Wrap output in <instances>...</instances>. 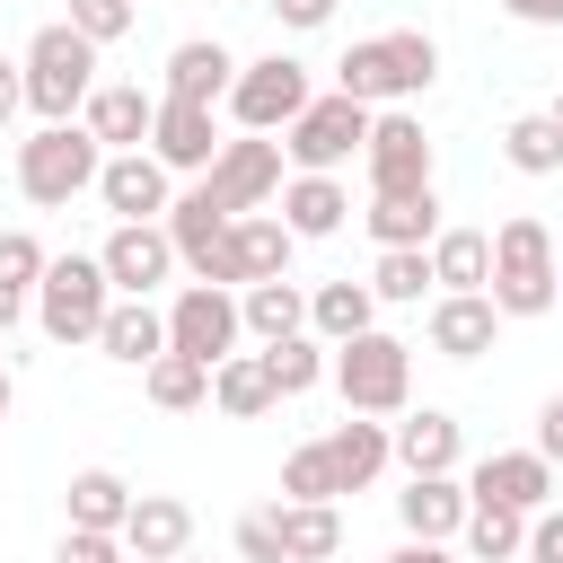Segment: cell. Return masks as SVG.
Masks as SVG:
<instances>
[{"mask_svg": "<svg viewBox=\"0 0 563 563\" xmlns=\"http://www.w3.org/2000/svg\"><path fill=\"white\" fill-rule=\"evenodd\" d=\"M18 79H26V114H35V123H79V106L97 97V44L53 18V26H35V44L18 53Z\"/></svg>", "mask_w": 563, "mask_h": 563, "instance_id": "cell-4", "label": "cell"}, {"mask_svg": "<svg viewBox=\"0 0 563 563\" xmlns=\"http://www.w3.org/2000/svg\"><path fill=\"white\" fill-rule=\"evenodd\" d=\"M422 334H431V352H440V361H484V352L501 343V308H493L484 290H440Z\"/></svg>", "mask_w": 563, "mask_h": 563, "instance_id": "cell-18", "label": "cell"}, {"mask_svg": "<svg viewBox=\"0 0 563 563\" xmlns=\"http://www.w3.org/2000/svg\"><path fill=\"white\" fill-rule=\"evenodd\" d=\"M132 18H141L132 0H70V18H62V26H70V35H88V44L106 53V44H123V35H132Z\"/></svg>", "mask_w": 563, "mask_h": 563, "instance_id": "cell-40", "label": "cell"}, {"mask_svg": "<svg viewBox=\"0 0 563 563\" xmlns=\"http://www.w3.org/2000/svg\"><path fill=\"white\" fill-rule=\"evenodd\" d=\"M26 308H35V299H18V290H0V343H9V325H18Z\"/></svg>", "mask_w": 563, "mask_h": 563, "instance_id": "cell-50", "label": "cell"}, {"mask_svg": "<svg viewBox=\"0 0 563 563\" xmlns=\"http://www.w3.org/2000/svg\"><path fill=\"white\" fill-rule=\"evenodd\" d=\"M264 369H273V396H308V387L325 378V343H317V334L264 343Z\"/></svg>", "mask_w": 563, "mask_h": 563, "instance_id": "cell-38", "label": "cell"}, {"mask_svg": "<svg viewBox=\"0 0 563 563\" xmlns=\"http://www.w3.org/2000/svg\"><path fill=\"white\" fill-rule=\"evenodd\" d=\"M325 466H334V493H369L396 457H387V422H369V413H352V422H334L325 431Z\"/></svg>", "mask_w": 563, "mask_h": 563, "instance_id": "cell-25", "label": "cell"}, {"mask_svg": "<svg viewBox=\"0 0 563 563\" xmlns=\"http://www.w3.org/2000/svg\"><path fill=\"white\" fill-rule=\"evenodd\" d=\"M97 264H106L114 299H150V290L176 273V246H167V229H158V220H114V238L97 246Z\"/></svg>", "mask_w": 563, "mask_h": 563, "instance_id": "cell-13", "label": "cell"}, {"mask_svg": "<svg viewBox=\"0 0 563 563\" xmlns=\"http://www.w3.org/2000/svg\"><path fill=\"white\" fill-rule=\"evenodd\" d=\"M290 229L273 220V211H246V220H229V290H246V282H290Z\"/></svg>", "mask_w": 563, "mask_h": 563, "instance_id": "cell-21", "label": "cell"}, {"mask_svg": "<svg viewBox=\"0 0 563 563\" xmlns=\"http://www.w3.org/2000/svg\"><path fill=\"white\" fill-rule=\"evenodd\" d=\"M229 79H238V53H229L220 35H185V44L167 53V88H158V97H185V106H220V97H229Z\"/></svg>", "mask_w": 563, "mask_h": 563, "instance_id": "cell-22", "label": "cell"}, {"mask_svg": "<svg viewBox=\"0 0 563 563\" xmlns=\"http://www.w3.org/2000/svg\"><path fill=\"white\" fill-rule=\"evenodd\" d=\"M97 167H106V150L88 141V123H35L18 141V194L35 211H70L79 194H97Z\"/></svg>", "mask_w": 563, "mask_h": 563, "instance_id": "cell-5", "label": "cell"}, {"mask_svg": "<svg viewBox=\"0 0 563 563\" xmlns=\"http://www.w3.org/2000/svg\"><path fill=\"white\" fill-rule=\"evenodd\" d=\"M519 563H563V510H537L528 519V554Z\"/></svg>", "mask_w": 563, "mask_h": 563, "instance_id": "cell-45", "label": "cell"}, {"mask_svg": "<svg viewBox=\"0 0 563 563\" xmlns=\"http://www.w3.org/2000/svg\"><path fill=\"white\" fill-rule=\"evenodd\" d=\"M545 123H554V132H563V97H554V106H545Z\"/></svg>", "mask_w": 563, "mask_h": 563, "instance_id": "cell-52", "label": "cell"}, {"mask_svg": "<svg viewBox=\"0 0 563 563\" xmlns=\"http://www.w3.org/2000/svg\"><path fill=\"white\" fill-rule=\"evenodd\" d=\"M396 528L422 537V545H457V528H466V475H405Z\"/></svg>", "mask_w": 563, "mask_h": 563, "instance_id": "cell-19", "label": "cell"}, {"mask_svg": "<svg viewBox=\"0 0 563 563\" xmlns=\"http://www.w3.org/2000/svg\"><path fill=\"white\" fill-rule=\"evenodd\" d=\"M387 457L405 466V475H457V457H466V431H457V413H440V405H405L396 422H387Z\"/></svg>", "mask_w": 563, "mask_h": 563, "instance_id": "cell-16", "label": "cell"}, {"mask_svg": "<svg viewBox=\"0 0 563 563\" xmlns=\"http://www.w3.org/2000/svg\"><path fill=\"white\" fill-rule=\"evenodd\" d=\"M238 325L255 343H290V334H308V290L299 282H246L238 290Z\"/></svg>", "mask_w": 563, "mask_h": 563, "instance_id": "cell-29", "label": "cell"}, {"mask_svg": "<svg viewBox=\"0 0 563 563\" xmlns=\"http://www.w3.org/2000/svg\"><path fill=\"white\" fill-rule=\"evenodd\" d=\"M282 501H343L334 493V466H325V440H299L282 457Z\"/></svg>", "mask_w": 563, "mask_h": 563, "instance_id": "cell-39", "label": "cell"}, {"mask_svg": "<svg viewBox=\"0 0 563 563\" xmlns=\"http://www.w3.org/2000/svg\"><path fill=\"white\" fill-rule=\"evenodd\" d=\"M554 290H563V246H554Z\"/></svg>", "mask_w": 563, "mask_h": 563, "instance_id": "cell-53", "label": "cell"}, {"mask_svg": "<svg viewBox=\"0 0 563 563\" xmlns=\"http://www.w3.org/2000/svg\"><path fill=\"white\" fill-rule=\"evenodd\" d=\"M97 202H106L114 220H167V202H176V176H167L150 150H114V158L97 167Z\"/></svg>", "mask_w": 563, "mask_h": 563, "instance_id": "cell-15", "label": "cell"}, {"mask_svg": "<svg viewBox=\"0 0 563 563\" xmlns=\"http://www.w3.org/2000/svg\"><path fill=\"white\" fill-rule=\"evenodd\" d=\"M422 290H431V246H378V264H369V299H387V308H422Z\"/></svg>", "mask_w": 563, "mask_h": 563, "instance_id": "cell-36", "label": "cell"}, {"mask_svg": "<svg viewBox=\"0 0 563 563\" xmlns=\"http://www.w3.org/2000/svg\"><path fill=\"white\" fill-rule=\"evenodd\" d=\"M26 114V79H18V62H0V132Z\"/></svg>", "mask_w": 563, "mask_h": 563, "instance_id": "cell-47", "label": "cell"}, {"mask_svg": "<svg viewBox=\"0 0 563 563\" xmlns=\"http://www.w3.org/2000/svg\"><path fill=\"white\" fill-rule=\"evenodd\" d=\"M44 246H35V229H0V290H18V299H35V282H44Z\"/></svg>", "mask_w": 563, "mask_h": 563, "instance_id": "cell-41", "label": "cell"}, {"mask_svg": "<svg viewBox=\"0 0 563 563\" xmlns=\"http://www.w3.org/2000/svg\"><path fill=\"white\" fill-rule=\"evenodd\" d=\"M308 97H317V88H308V62H299V53H264V62H238V79H229L220 106H229L238 132H264V141H273V132H290V123L308 114Z\"/></svg>", "mask_w": 563, "mask_h": 563, "instance_id": "cell-8", "label": "cell"}, {"mask_svg": "<svg viewBox=\"0 0 563 563\" xmlns=\"http://www.w3.org/2000/svg\"><path fill=\"white\" fill-rule=\"evenodd\" d=\"M53 563H132L123 537H88V528H62V554Z\"/></svg>", "mask_w": 563, "mask_h": 563, "instance_id": "cell-42", "label": "cell"}, {"mask_svg": "<svg viewBox=\"0 0 563 563\" xmlns=\"http://www.w3.org/2000/svg\"><path fill=\"white\" fill-rule=\"evenodd\" d=\"M238 554H246V563H282V537H273V510H246V519H238Z\"/></svg>", "mask_w": 563, "mask_h": 563, "instance_id": "cell-43", "label": "cell"}, {"mask_svg": "<svg viewBox=\"0 0 563 563\" xmlns=\"http://www.w3.org/2000/svg\"><path fill=\"white\" fill-rule=\"evenodd\" d=\"M378 325V299H369V282H317L308 290V334L334 352V343H352V334H369Z\"/></svg>", "mask_w": 563, "mask_h": 563, "instance_id": "cell-30", "label": "cell"}, {"mask_svg": "<svg viewBox=\"0 0 563 563\" xmlns=\"http://www.w3.org/2000/svg\"><path fill=\"white\" fill-rule=\"evenodd\" d=\"M466 501H501V510L537 519V510H554V466H545L537 449H493V457H475Z\"/></svg>", "mask_w": 563, "mask_h": 563, "instance_id": "cell-14", "label": "cell"}, {"mask_svg": "<svg viewBox=\"0 0 563 563\" xmlns=\"http://www.w3.org/2000/svg\"><path fill=\"white\" fill-rule=\"evenodd\" d=\"M176 563H194V554H176Z\"/></svg>", "mask_w": 563, "mask_h": 563, "instance_id": "cell-54", "label": "cell"}, {"mask_svg": "<svg viewBox=\"0 0 563 563\" xmlns=\"http://www.w3.org/2000/svg\"><path fill=\"white\" fill-rule=\"evenodd\" d=\"M361 167H369V194H422V185H431V132H422V114L378 106Z\"/></svg>", "mask_w": 563, "mask_h": 563, "instance_id": "cell-11", "label": "cell"}, {"mask_svg": "<svg viewBox=\"0 0 563 563\" xmlns=\"http://www.w3.org/2000/svg\"><path fill=\"white\" fill-rule=\"evenodd\" d=\"M97 352L123 361V369H150V361L167 352V308H150V299H114L106 325H97Z\"/></svg>", "mask_w": 563, "mask_h": 563, "instance_id": "cell-26", "label": "cell"}, {"mask_svg": "<svg viewBox=\"0 0 563 563\" xmlns=\"http://www.w3.org/2000/svg\"><path fill=\"white\" fill-rule=\"evenodd\" d=\"M211 405L229 413V422H264L282 396H273V369H264V352H229L220 369H211Z\"/></svg>", "mask_w": 563, "mask_h": 563, "instance_id": "cell-32", "label": "cell"}, {"mask_svg": "<svg viewBox=\"0 0 563 563\" xmlns=\"http://www.w3.org/2000/svg\"><path fill=\"white\" fill-rule=\"evenodd\" d=\"M361 150H369V106H352L343 88L308 97V114L282 132V167L290 176H343Z\"/></svg>", "mask_w": 563, "mask_h": 563, "instance_id": "cell-7", "label": "cell"}, {"mask_svg": "<svg viewBox=\"0 0 563 563\" xmlns=\"http://www.w3.org/2000/svg\"><path fill=\"white\" fill-rule=\"evenodd\" d=\"M150 114H158V97L141 88V79H97V97L79 106V123H88V141L114 158V150H150Z\"/></svg>", "mask_w": 563, "mask_h": 563, "instance_id": "cell-17", "label": "cell"}, {"mask_svg": "<svg viewBox=\"0 0 563 563\" xmlns=\"http://www.w3.org/2000/svg\"><path fill=\"white\" fill-rule=\"evenodd\" d=\"M62 510H70V528H88V537H123V519H132V484H123L114 466H79L70 493H62Z\"/></svg>", "mask_w": 563, "mask_h": 563, "instance_id": "cell-28", "label": "cell"}, {"mask_svg": "<svg viewBox=\"0 0 563 563\" xmlns=\"http://www.w3.org/2000/svg\"><path fill=\"white\" fill-rule=\"evenodd\" d=\"M325 378H334V396H343V413H369V422H396V413L413 405V343H405V334H387V325H369V334H352V343H334V361H325Z\"/></svg>", "mask_w": 563, "mask_h": 563, "instance_id": "cell-2", "label": "cell"}, {"mask_svg": "<svg viewBox=\"0 0 563 563\" xmlns=\"http://www.w3.org/2000/svg\"><path fill=\"white\" fill-rule=\"evenodd\" d=\"M493 273V229H440L431 238V290H484Z\"/></svg>", "mask_w": 563, "mask_h": 563, "instance_id": "cell-33", "label": "cell"}, {"mask_svg": "<svg viewBox=\"0 0 563 563\" xmlns=\"http://www.w3.org/2000/svg\"><path fill=\"white\" fill-rule=\"evenodd\" d=\"M264 9H273V18L290 26V35H317V26H325V18L343 9V0H264Z\"/></svg>", "mask_w": 563, "mask_h": 563, "instance_id": "cell-44", "label": "cell"}, {"mask_svg": "<svg viewBox=\"0 0 563 563\" xmlns=\"http://www.w3.org/2000/svg\"><path fill=\"white\" fill-rule=\"evenodd\" d=\"M484 299L501 308V325H510V317H545V308L563 299V290H554V229H545L537 211H510V220L493 229Z\"/></svg>", "mask_w": 563, "mask_h": 563, "instance_id": "cell-3", "label": "cell"}, {"mask_svg": "<svg viewBox=\"0 0 563 563\" xmlns=\"http://www.w3.org/2000/svg\"><path fill=\"white\" fill-rule=\"evenodd\" d=\"M387 563H457V554H449V545H422V537H405Z\"/></svg>", "mask_w": 563, "mask_h": 563, "instance_id": "cell-49", "label": "cell"}, {"mask_svg": "<svg viewBox=\"0 0 563 563\" xmlns=\"http://www.w3.org/2000/svg\"><path fill=\"white\" fill-rule=\"evenodd\" d=\"M106 308H114V282H106L97 255H53V264H44V282H35V334H44V343H62V352L97 343Z\"/></svg>", "mask_w": 563, "mask_h": 563, "instance_id": "cell-6", "label": "cell"}, {"mask_svg": "<svg viewBox=\"0 0 563 563\" xmlns=\"http://www.w3.org/2000/svg\"><path fill=\"white\" fill-rule=\"evenodd\" d=\"M141 396H150L158 413H194V405H211V369L185 361V352H158V361L141 369Z\"/></svg>", "mask_w": 563, "mask_h": 563, "instance_id": "cell-35", "label": "cell"}, {"mask_svg": "<svg viewBox=\"0 0 563 563\" xmlns=\"http://www.w3.org/2000/svg\"><path fill=\"white\" fill-rule=\"evenodd\" d=\"M150 158L167 176H202L220 158V106H185V97H158L150 114Z\"/></svg>", "mask_w": 563, "mask_h": 563, "instance_id": "cell-12", "label": "cell"}, {"mask_svg": "<svg viewBox=\"0 0 563 563\" xmlns=\"http://www.w3.org/2000/svg\"><path fill=\"white\" fill-rule=\"evenodd\" d=\"M123 554H132V563H176V554H194V501H176V493H132Z\"/></svg>", "mask_w": 563, "mask_h": 563, "instance_id": "cell-20", "label": "cell"}, {"mask_svg": "<svg viewBox=\"0 0 563 563\" xmlns=\"http://www.w3.org/2000/svg\"><path fill=\"white\" fill-rule=\"evenodd\" d=\"M9 405H18V378H9V361H0V422H9Z\"/></svg>", "mask_w": 563, "mask_h": 563, "instance_id": "cell-51", "label": "cell"}, {"mask_svg": "<svg viewBox=\"0 0 563 563\" xmlns=\"http://www.w3.org/2000/svg\"><path fill=\"white\" fill-rule=\"evenodd\" d=\"M246 343V325H238V290H211V282H185L176 299H167V352H185V361H202V369H220L229 352Z\"/></svg>", "mask_w": 563, "mask_h": 563, "instance_id": "cell-10", "label": "cell"}, {"mask_svg": "<svg viewBox=\"0 0 563 563\" xmlns=\"http://www.w3.org/2000/svg\"><path fill=\"white\" fill-rule=\"evenodd\" d=\"M431 79H440V44L422 35V26H387V35H361V44H343V62H334V88L352 97V106H405V97H431Z\"/></svg>", "mask_w": 563, "mask_h": 563, "instance_id": "cell-1", "label": "cell"}, {"mask_svg": "<svg viewBox=\"0 0 563 563\" xmlns=\"http://www.w3.org/2000/svg\"><path fill=\"white\" fill-rule=\"evenodd\" d=\"M537 457L563 475V396H545V405H537Z\"/></svg>", "mask_w": 563, "mask_h": 563, "instance_id": "cell-46", "label": "cell"}, {"mask_svg": "<svg viewBox=\"0 0 563 563\" xmlns=\"http://www.w3.org/2000/svg\"><path fill=\"white\" fill-rule=\"evenodd\" d=\"M282 141H264V132H238V141H220V158L194 176L229 220H246V211H273V194H282Z\"/></svg>", "mask_w": 563, "mask_h": 563, "instance_id": "cell-9", "label": "cell"}, {"mask_svg": "<svg viewBox=\"0 0 563 563\" xmlns=\"http://www.w3.org/2000/svg\"><path fill=\"white\" fill-rule=\"evenodd\" d=\"M282 563H334L343 554V510L334 501H273Z\"/></svg>", "mask_w": 563, "mask_h": 563, "instance_id": "cell-27", "label": "cell"}, {"mask_svg": "<svg viewBox=\"0 0 563 563\" xmlns=\"http://www.w3.org/2000/svg\"><path fill=\"white\" fill-rule=\"evenodd\" d=\"M361 220H369L378 246H431V238H440V194H431V185H422V194H369Z\"/></svg>", "mask_w": 563, "mask_h": 563, "instance_id": "cell-31", "label": "cell"}, {"mask_svg": "<svg viewBox=\"0 0 563 563\" xmlns=\"http://www.w3.org/2000/svg\"><path fill=\"white\" fill-rule=\"evenodd\" d=\"M158 229H167L176 264H185V273L202 282V264H211V255H220V238H229V211H220V202H211L202 185H185V194L167 202V220H158Z\"/></svg>", "mask_w": 563, "mask_h": 563, "instance_id": "cell-24", "label": "cell"}, {"mask_svg": "<svg viewBox=\"0 0 563 563\" xmlns=\"http://www.w3.org/2000/svg\"><path fill=\"white\" fill-rule=\"evenodd\" d=\"M501 158H510L519 176H554V167H563V132H554L545 114H519V123H501Z\"/></svg>", "mask_w": 563, "mask_h": 563, "instance_id": "cell-37", "label": "cell"}, {"mask_svg": "<svg viewBox=\"0 0 563 563\" xmlns=\"http://www.w3.org/2000/svg\"><path fill=\"white\" fill-rule=\"evenodd\" d=\"M457 545H466V563H519V554H528V519L501 510V501H466Z\"/></svg>", "mask_w": 563, "mask_h": 563, "instance_id": "cell-34", "label": "cell"}, {"mask_svg": "<svg viewBox=\"0 0 563 563\" xmlns=\"http://www.w3.org/2000/svg\"><path fill=\"white\" fill-rule=\"evenodd\" d=\"M519 26H563V0H501Z\"/></svg>", "mask_w": 563, "mask_h": 563, "instance_id": "cell-48", "label": "cell"}, {"mask_svg": "<svg viewBox=\"0 0 563 563\" xmlns=\"http://www.w3.org/2000/svg\"><path fill=\"white\" fill-rule=\"evenodd\" d=\"M273 220H282L290 238H334V229L352 220V194H343V176H282Z\"/></svg>", "mask_w": 563, "mask_h": 563, "instance_id": "cell-23", "label": "cell"}, {"mask_svg": "<svg viewBox=\"0 0 563 563\" xmlns=\"http://www.w3.org/2000/svg\"><path fill=\"white\" fill-rule=\"evenodd\" d=\"M132 9H141V0H132Z\"/></svg>", "mask_w": 563, "mask_h": 563, "instance_id": "cell-55", "label": "cell"}]
</instances>
